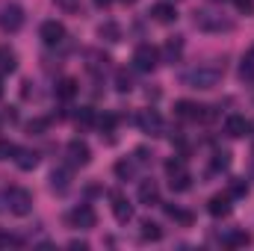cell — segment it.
<instances>
[{"label":"cell","instance_id":"obj_23","mask_svg":"<svg viewBox=\"0 0 254 251\" xmlns=\"http://www.w3.org/2000/svg\"><path fill=\"white\" fill-rule=\"evenodd\" d=\"M77 95V80L74 77H63L60 83H57V98L60 101H71Z\"/></svg>","mask_w":254,"mask_h":251},{"label":"cell","instance_id":"obj_1","mask_svg":"<svg viewBox=\"0 0 254 251\" xmlns=\"http://www.w3.org/2000/svg\"><path fill=\"white\" fill-rule=\"evenodd\" d=\"M222 74H225V68L219 63H201L190 71H184V83L190 89H213V86H219Z\"/></svg>","mask_w":254,"mask_h":251},{"label":"cell","instance_id":"obj_41","mask_svg":"<svg viewBox=\"0 0 254 251\" xmlns=\"http://www.w3.org/2000/svg\"><path fill=\"white\" fill-rule=\"evenodd\" d=\"M0 98H3V83H0Z\"/></svg>","mask_w":254,"mask_h":251},{"label":"cell","instance_id":"obj_2","mask_svg":"<svg viewBox=\"0 0 254 251\" xmlns=\"http://www.w3.org/2000/svg\"><path fill=\"white\" fill-rule=\"evenodd\" d=\"M166 175H169V187L175 192H187L192 187V178L187 172V160L184 157H172L166 160Z\"/></svg>","mask_w":254,"mask_h":251},{"label":"cell","instance_id":"obj_40","mask_svg":"<svg viewBox=\"0 0 254 251\" xmlns=\"http://www.w3.org/2000/svg\"><path fill=\"white\" fill-rule=\"evenodd\" d=\"M122 3H125V6H133V3H136V0H122Z\"/></svg>","mask_w":254,"mask_h":251},{"label":"cell","instance_id":"obj_6","mask_svg":"<svg viewBox=\"0 0 254 251\" xmlns=\"http://www.w3.org/2000/svg\"><path fill=\"white\" fill-rule=\"evenodd\" d=\"M157 63H160V51L154 48V45H139L136 51H133V68L136 71H145V74H151L154 68H157Z\"/></svg>","mask_w":254,"mask_h":251},{"label":"cell","instance_id":"obj_38","mask_svg":"<svg viewBox=\"0 0 254 251\" xmlns=\"http://www.w3.org/2000/svg\"><path fill=\"white\" fill-rule=\"evenodd\" d=\"M68 246H71V249H80V251H86V249H89V246H86V243H83V240H71V243H68Z\"/></svg>","mask_w":254,"mask_h":251},{"label":"cell","instance_id":"obj_28","mask_svg":"<svg viewBox=\"0 0 254 251\" xmlns=\"http://www.w3.org/2000/svg\"><path fill=\"white\" fill-rule=\"evenodd\" d=\"M231 198H243V195H249V184L243 181V178H234L231 181V192H228Z\"/></svg>","mask_w":254,"mask_h":251},{"label":"cell","instance_id":"obj_8","mask_svg":"<svg viewBox=\"0 0 254 251\" xmlns=\"http://www.w3.org/2000/svg\"><path fill=\"white\" fill-rule=\"evenodd\" d=\"M65 151H68V160H71L74 166H89V163H92V148H89L83 139H71Z\"/></svg>","mask_w":254,"mask_h":251},{"label":"cell","instance_id":"obj_11","mask_svg":"<svg viewBox=\"0 0 254 251\" xmlns=\"http://www.w3.org/2000/svg\"><path fill=\"white\" fill-rule=\"evenodd\" d=\"M39 33H42V42H45V45H51V48L65 42V27L60 24V21H45Z\"/></svg>","mask_w":254,"mask_h":251},{"label":"cell","instance_id":"obj_15","mask_svg":"<svg viewBox=\"0 0 254 251\" xmlns=\"http://www.w3.org/2000/svg\"><path fill=\"white\" fill-rule=\"evenodd\" d=\"M207 210H210V216H216V219L231 216V195H213V198L207 201Z\"/></svg>","mask_w":254,"mask_h":251},{"label":"cell","instance_id":"obj_27","mask_svg":"<svg viewBox=\"0 0 254 251\" xmlns=\"http://www.w3.org/2000/svg\"><path fill=\"white\" fill-rule=\"evenodd\" d=\"M74 119H77V125H83V127H89V125H95V122H98L92 107H80V113H77Z\"/></svg>","mask_w":254,"mask_h":251},{"label":"cell","instance_id":"obj_4","mask_svg":"<svg viewBox=\"0 0 254 251\" xmlns=\"http://www.w3.org/2000/svg\"><path fill=\"white\" fill-rule=\"evenodd\" d=\"M195 27L204 33H228V30H234V21H228L225 15H216V12H198Z\"/></svg>","mask_w":254,"mask_h":251},{"label":"cell","instance_id":"obj_12","mask_svg":"<svg viewBox=\"0 0 254 251\" xmlns=\"http://www.w3.org/2000/svg\"><path fill=\"white\" fill-rule=\"evenodd\" d=\"M95 222H98V213L89 204H80V207L71 210V225L74 228H95Z\"/></svg>","mask_w":254,"mask_h":251},{"label":"cell","instance_id":"obj_3","mask_svg":"<svg viewBox=\"0 0 254 251\" xmlns=\"http://www.w3.org/2000/svg\"><path fill=\"white\" fill-rule=\"evenodd\" d=\"M6 207H9V213H15V216H27V213L33 210V192L24 189V187L6 189Z\"/></svg>","mask_w":254,"mask_h":251},{"label":"cell","instance_id":"obj_18","mask_svg":"<svg viewBox=\"0 0 254 251\" xmlns=\"http://www.w3.org/2000/svg\"><path fill=\"white\" fill-rule=\"evenodd\" d=\"M15 163H18L21 172H30V169L39 166V154L30 151V148H18V151H15Z\"/></svg>","mask_w":254,"mask_h":251},{"label":"cell","instance_id":"obj_30","mask_svg":"<svg viewBox=\"0 0 254 251\" xmlns=\"http://www.w3.org/2000/svg\"><path fill=\"white\" fill-rule=\"evenodd\" d=\"M116 125H119V119H116L113 113H104V116L98 119V127H101L104 133H113V130H116Z\"/></svg>","mask_w":254,"mask_h":251},{"label":"cell","instance_id":"obj_14","mask_svg":"<svg viewBox=\"0 0 254 251\" xmlns=\"http://www.w3.org/2000/svg\"><path fill=\"white\" fill-rule=\"evenodd\" d=\"M151 15H154V21L157 24H175L178 21V9L172 6V3H154V9H151Z\"/></svg>","mask_w":254,"mask_h":251},{"label":"cell","instance_id":"obj_34","mask_svg":"<svg viewBox=\"0 0 254 251\" xmlns=\"http://www.w3.org/2000/svg\"><path fill=\"white\" fill-rule=\"evenodd\" d=\"M15 151H18V148H15L12 142H6V139H0V160H9V157H12Z\"/></svg>","mask_w":254,"mask_h":251},{"label":"cell","instance_id":"obj_7","mask_svg":"<svg viewBox=\"0 0 254 251\" xmlns=\"http://www.w3.org/2000/svg\"><path fill=\"white\" fill-rule=\"evenodd\" d=\"M175 113L181 119H187V122H207V119H213L210 107H201V104H192V101H178Z\"/></svg>","mask_w":254,"mask_h":251},{"label":"cell","instance_id":"obj_13","mask_svg":"<svg viewBox=\"0 0 254 251\" xmlns=\"http://www.w3.org/2000/svg\"><path fill=\"white\" fill-rule=\"evenodd\" d=\"M160 57H163V63H181V57H184V39L181 36H175V39H169L166 45H163V51H160Z\"/></svg>","mask_w":254,"mask_h":251},{"label":"cell","instance_id":"obj_22","mask_svg":"<svg viewBox=\"0 0 254 251\" xmlns=\"http://www.w3.org/2000/svg\"><path fill=\"white\" fill-rule=\"evenodd\" d=\"M18 68V57H15V51L12 48H0V74H12Z\"/></svg>","mask_w":254,"mask_h":251},{"label":"cell","instance_id":"obj_17","mask_svg":"<svg viewBox=\"0 0 254 251\" xmlns=\"http://www.w3.org/2000/svg\"><path fill=\"white\" fill-rule=\"evenodd\" d=\"M68 187H71V172H68L65 166L54 169V172H51V189L63 195V192H68Z\"/></svg>","mask_w":254,"mask_h":251},{"label":"cell","instance_id":"obj_37","mask_svg":"<svg viewBox=\"0 0 254 251\" xmlns=\"http://www.w3.org/2000/svg\"><path fill=\"white\" fill-rule=\"evenodd\" d=\"M234 3H237V9L246 12V15H252L254 12V0H234Z\"/></svg>","mask_w":254,"mask_h":251},{"label":"cell","instance_id":"obj_16","mask_svg":"<svg viewBox=\"0 0 254 251\" xmlns=\"http://www.w3.org/2000/svg\"><path fill=\"white\" fill-rule=\"evenodd\" d=\"M110 198H113V216H116L122 225H125V222H130V219H133V207L127 204L119 192H110Z\"/></svg>","mask_w":254,"mask_h":251},{"label":"cell","instance_id":"obj_39","mask_svg":"<svg viewBox=\"0 0 254 251\" xmlns=\"http://www.w3.org/2000/svg\"><path fill=\"white\" fill-rule=\"evenodd\" d=\"M92 3H95V6H98V9H107V6H110V3H113V0H92Z\"/></svg>","mask_w":254,"mask_h":251},{"label":"cell","instance_id":"obj_10","mask_svg":"<svg viewBox=\"0 0 254 251\" xmlns=\"http://www.w3.org/2000/svg\"><path fill=\"white\" fill-rule=\"evenodd\" d=\"M225 133H228L231 139H243V136L252 133V122H249L246 116H228V119H225Z\"/></svg>","mask_w":254,"mask_h":251},{"label":"cell","instance_id":"obj_5","mask_svg":"<svg viewBox=\"0 0 254 251\" xmlns=\"http://www.w3.org/2000/svg\"><path fill=\"white\" fill-rule=\"evenodd\" d=\"M24 27V9L18 3H3L0 6V30L3 33H18Z\"/></svg>","mask_w":254,"mask_h":251},{"label":"cell","instance_id":"obj_25","mask_svg":"<svg viewBox=\"0 0 254 251\" xmlns=\"http://www.w3.org/2000/svg\"><path fill=\"white\" fill-rule=\"evenodd\" d=\"M163 210H166V216H169V219H175V222H181V225H192V213H190V210H181L178 204H175V207H172V204H166Z\"/></svg>","mask_w":254,"mask_h":251},{"label":"cell","instance_id":"obj_29","mask_svg":"<svg viewBox=\"0 0 254 251\" xmlns=\"http://www.w3.org/2000/svg\"><path fill=\"white\" fill-rule=\"evenodd\" d=\"M116 89H119V92H130V89H133V77L127 74L125 68L116 74Z\"/></svg>","mask_w":254,"mask_h":251},{"label":"cell","instance_id":"obj_31","mask_svg":"<svg viewBox=\"0 0 254 251\" xmlns=\"http://www.w3.org/2000/svg\"><path fill=\"white\" fill-rule=\"evenodd\" d=\"M48 125H51L48 119H33V122L27 125V133H30V136H42V133L48 130Z\"/></svg>","mask_w":254,"mask_h":251},{"label":"cell","instance_id":"obj_32","mask_svg":"<svg viewBox=\"0 0 254 251\" xmlns=\"http://www.w3.org/2000/svg\"><path fill=\"white\" fill-rule=\"evenodd\" d=\"M228 166H231V154L219 151V154H216V160H213V172H228Z\"/></svg>","mask_w":254,"mask_h":251},{"label":"cell","instance_id":"obj_24","mask_svg":"<svg viewBox=\"0 0 254 251\" xmlns=\"http://www.w3.org/2000/svg\"><path fill=\"white\" fill-rule=\"evenodd\" d=\"M142 240L145 243H160L163 240V228L157 222H142Z\"/></svg>","mask_w":254,"mask_h":251},{"label":"cell","instance_id":"obj_9","mask_svg":"<svg viewBox=\"0 0 254 251\" xmlns=\"http://www.w3.org/2000/svg\"><path fill=\"white\" fill-rule=\"evenodd\" d=\"M136 122L142 127V133H151V136H160V133H163V119H160L157 110H142Z\"/></svg>","mask_w":254,"mask_h":251},{"label":"cell","instance_id":"obj_42","mask_svg":"<svg viewBox=\"0 0 254 251\" xmlns=\"http://www.w3.org/2000/svg\"><path fill=\"white\" fill-rule=\"evenodd\" d=\"M216 3H225V0H216Z\"/></svg>","mask_w":254,"mask_h":251},{"label":"cell","instance_id":"obj_36","mask_svg":"<svg viewBox=\"0 0 254 251\" xmlns=\"http://www.w3.org/2000/svg\"><path fill=\"white\" fill-rule=\"evenodd\" d=\"M9 246H21V240L12 237V234H3V231H0V249H9Z\"/></svg>","mask_w":254,"mask_h":251},{"label":"cell","instance_id":"obj_33","mask_svg":"<svg viewBox=\"0 0 254 251\" xmlns=\"http://www.w3.org/2000/svg\"><path fill=\"white\" fill-rule=\"evenodd\" d=\"M240 77H243L246 83H252V86H254V60H246V63L240 65Z\"/></svg>","mask_w":254,"mask_h":251},{"label":"cell","instance_id":"obj_19","mask_svg":"<svg viewBox=\"0 0 254 251\" xmlns=\"http://www.w3.org/2000/svg\"><path fill=\"white\" fill-rule=\"evenodd\" d=\"M139 201L148 204V207H151V204H160V187H157L154 181H142V184H139Z\"/></svg>","mask_w":254,"mask_h":251},{"label":"cell","instance_id":"obj_21","mask_svg":"<svg viewBox=\"0 0 254 251\" xmlns=\"http://www.w3.org/2000/svg\"><path fill=\"white\" fill-rule=\"evenodd\" d=\"M222 243L228 249H243V246H252V234L249 231H231V234H225Z\"/></svg>","mask_w":254,"mask_h":251},{"label":"cell","instance_id":"obj_26","mask_svg":"<svg viewBox=\"0 0 254 251\" xmlns=\"http://www.w3.org/2000/svg\"><path fill=\"white\" fill-rule=\"evenodd\" d=\"M133 175H136L133 160H119V163H116V178H119V181H130Z\"/></svg>","mask_w":254,"mask_h":251},{"label":"cell","instance_id":"obj_35","mask_svg":"<svg viewBox=\"0 0 254 251\" xmlns=\"http://www.w3.org/2000/svg\"><path fill=\"white\" fill-rule=\"evenodd\" d=\"M54 3H57L63 12H77V9H80V0H54Z\"/></svg>","mask_w":254,"mask_h":251},{"label":"cell","instance_id":"obj_20","mask_svg":"<svg viewBox=\"0 0 254 251\" xmlns=\"http://www.w3.org/2000/svg\"><path fill=\"white\" fill-rule=\"evenodd\" d=\"M98 36H101L104 42L116 45V42H122V27H119L116 21H104V24L98 27Z\"/></svg>","mask_w":254,"mask_h":251}]
</instances>
